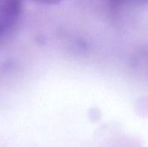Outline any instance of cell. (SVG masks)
<instances>
[{"instance_id":"obj_1","label":"cell","mask_w":148,"mask_h":147,"mask_svg":"<svg viewBox=\"0 0 148 147\" xmlns=\"http://www.w3.org/2000/svg\"><path fill=\"white\" fill-rule=\"evenodd\" d=\"M21 12L22 0H0V38L12 30Z\"/></svg>"},{"instance_id":"obj_2","label":"cell","mask_w":148,"mask_h":147,"mask_svg":"<svg viewBox=\"0 0 148 147\" xmlns=\"http://www.w3.org/2000/svg\"><path fill=\"white\" fill-rule=\"evenodd\" d=\"M36 1L44 4H56L62 2L63 0H36Z\"/></svg>"},{"instance_id":"obj_3","label":"cell","mask_w":148,"mask_h":147,"mask_svg":"<svg viewBox=\"0 0 148 147\" xmlns=\"http://www.w3.org/2000/svg\"><path fill=\"white\" fill-rule=\"evenodd\" d=\"M136 1H140V0H136Z\"/></svg>"}]
</instances>
